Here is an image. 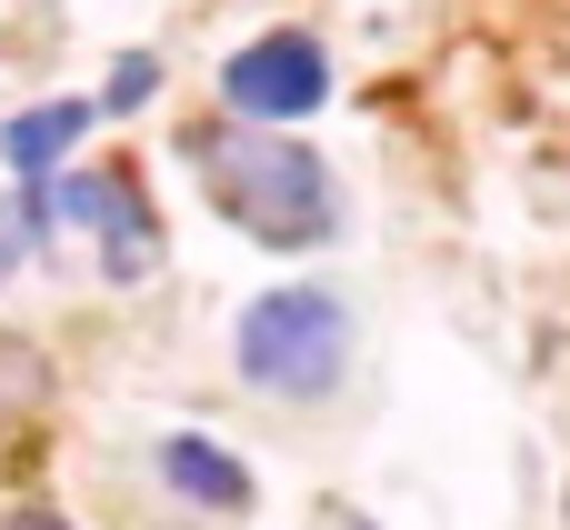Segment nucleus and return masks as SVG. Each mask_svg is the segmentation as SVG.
<instances>
[{"label":"nucleus","mask_w":570,"mask_h":530,"mask_svg":"<svg viewBox=\"0 0 570 530\" xmlns=\"http://www.w3.org/2000/svg\"><path fill=\"white\" fill-rule=\"evenodd\" d=\"M90 120H100L90 100H40V110H20V120L0 130V160H10V180H50Z\"/></svg>","instance_id":"6"},{"label":"nucleus","mask_w":570,"mask_h":530,"mask_svg":"<svg viewBox=\"0 0 570 530\" xmlns=\"http://www.w3.org/2000/svg\"><path fill=\"white\" fill-rule=\"evenodd\" d=\"M230 351H240V381H250V391H271V401H331L341 371H351V311H341V291H321V281L261 291V301L240 311Z\"/></svg>","instance_id":"2"},{"label":"nucleus","mask_w":570,"mask_h":530,"mask_svg":"<svg viewBox=\"0 0 570 530\" xmlns=\"http://www.w3.org/2000/svg\"><path fill=\"white\" fill-rule=\"evenodd\" d=\"M40 241H50V180H20V190L0 200V281H10Z\"/></svg>","instance_id":"7"},{"label":"nucleus","mask_w":570,"mask_h":530,"mask_svg":"<svg viewBox=\"0 0 570 530\" xmlns=\"http://www.w3.org/2000/svg\"><path fill=\"white\" fill-rule=\"evenodd\" d=\"M160 481H170L190 511H250V471H240L220 441H200V431H170V441H160Z\"/></svg>","instance_id":"5"},{"label":"nucleus","mask_w":570,"mask_h":530,"mask_svg":"<svg viewBox=\"0 0 570 530\" xmlns=\"http://www.w3.org/2000/svg\"><path fill=\"white\" fill-rule=\"evenodd\" d=\"M10 530H70V521H60V511H20Z\"/></svg>","instance_id":"9"},{"label":"nucleus","mask_w":570,"mask_h":530,"mask_svg":"<svg viewBox=\"0 0 570 530\" xmlns=\"http://www.w3.org/2000/svg\"><path fill=\"white\" fill-rule=\"evenodd\" d=\"M190 160H200V190L271 251H321L341 230V180L321 150H301L291 130H261V120H210L190 130Z\"/></svg>","instance_id":"1"},{"label":"nucleus","mask_w":570,"mask_h":530,"mask_svg":"<svg viewBox=\"0 0 570 530\" xmlns=\"http://www.w3.org/2000/svg\"><path fill=\"white\" fill-rule=\"evenodd\" d=\"M150 90H160V60H150V50H130V60H120V70H110V90H100V100H90V110H140V100H150Z\"/></svg>","instance_id":"8"},{"label":"nucleus","mask_w":570,"mask_h":530,"mask_svg":"<svg viewBox=\"0 0 570 530\" xmlns=\"http://www.w3.org/2000/svg\"><path fill=\"white\" fill-rule=\"evenodd\" d=\"M220 100H230V120H261V130L311 120V110L331 100V50H321L311 30H261L250 50H230Z\"/></svg>","instance_id":"3"},{"label":"nucleus","mask_w":570,"mask_h":530,"mask_svg":"<svg viewBox=\"0 0 570 530\" xmlns=\"http://www.w3.org/2000/svg\"><path fill=\"white\" fill-rule=\"evenodd\" d=\"M50 220H90L100 230V271L110 281H150L160 271V220L140 200L130 170H90V180H60L50 190Z\"/></svg>","instance_id":"4"}]
</instances>
